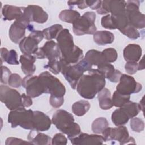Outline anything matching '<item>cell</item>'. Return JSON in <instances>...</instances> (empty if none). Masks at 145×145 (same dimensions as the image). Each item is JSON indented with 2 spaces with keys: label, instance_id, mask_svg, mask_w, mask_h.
<instances>
[{
  "label": "cell",
  "instance_id": "51",
  "mask_svg": "<svg viewBox=\"0 0 145 145\" xmlns=\"http://www.w3.org/2000/svg\"><path fill=\"white\" fill-rule=\"evenodd\" d=\"M121 75H122V73L120 71H119L118 70L115 69V71H114V72L113 75H112V76L109 80L111 82L117 83L118 82H119Z\"/></svg>",
  "mask_w": 145,
  "mask_h": 145
},
{
  "label": "cell",
  "instance_id": "4",
  "mask_svg": "<svg viewBox=\"0 0 145 145\" xmlns=\"http://www.w3.org/2000/svg\"><path fill=\"white\" fill-rule=\"evenodd\" d=\"M91 69L92 65L83 58L75 64L62 66L61 72H62L71 87L75 89L79 80L84 74V72Z\"/></svg>",
  "mask_w": 145,
  "mask_h": 145
},
{
  "label": "cell",
  "instance_id": "43",
  "mask_svg": "<svg viewBox=\"0 0 145 145\" xmlns=\"http://www.w3.org/2000/svg\"><path fill=\"white\" fill-rule=\"evenodd\" d=\"M64 103L63 97H56L53 96H50L49 103L54 108H59Z\"/></svg>",
  "mask_w": 145,
  "mask_h": 145
},
{
  "label": "cell",
  "instance_id": "32",
  "mask_svg": "<svg viewBox=\"0 0 145 145\" xmlns=\"http://www.w3.org/2000/svg\"><path fill=\"white\" fill-rule=\"evenodd\" d=\"M126 1H110L109 2L110 13L111 15H116L126 12Z\"/></svg>",
  "mask_w": 145,
  "mask_h": 145
},
{
  "label": "cell",
  "instance_id": "11",
  "mask_svg": "<svg viewBox=\"0 0 145 145\" xmlns=\"http://www.w3.org/2000/svg\"><path fill=\"white\" fill-rule=\"evenodd\" d=\"M28 29L31 32L33 31V25L23 15L11 25L9 29V37L15 44H19L21 40L25 37V30Z\"/></svg>",
  "mask_w": 145,
  "mask_h": 145
},
{
  "label": "cell",
  "instance_id": "50",
  "mask_svg": "<svg viewBox=\"0 0 145 145\" xmlns=\"http://www.w3.org/2000/svg\"><path fill=\"white\" fill-rule=\"evenodd\" d=\"M22 100L23 106L28 108L32 105V100L31 99V97L28 96V95H25V93L22 94Z\"/></svg>",
  "mask_w": 145,
  "mask_h": 145
},
{
  "label": "cell",
  "instance_id": "38",
  "mask_svg": "<svg viewBox=\"0 0 145 145\" xmlns=\"http://www.w3.org/2000/svg\"><path fill=\"white\" fill-rule=\"evenodd\" d=\"M120 32L129 39L133 40L137 39L140 36V33L139 31L137 30V29L130 25V24L128 25L126 28H125Z\"/></svg>",
  "mask_w": 145,
  "mask_h": 145
},
{
  "label": "cell",
  "instance_id": "45",
  "mask_svg": "<svg viewBox=\"0 0 145 145\" xmlns=\"http://www.w3.org/2000/svg\"><path fill=\"white\" fill-rule=\"evenodd\" d=\"M125 69L127 74L133 75L138 71V63L135 62H127L125 64Z\"/></svg>",
  "mask_w": 145,
  "mask_h": 145
},
{
  "label": "cell",
  "instance_id": "24",
  "mask_svg": "<svg viewBox=\"0 0 145 145\" xmlns=\"http://www.w3.org/2000/svg\"><path fill=\"white\" fill-rule=\"evenodd\" d=\"M93 40L99 45H105L113 42L114 36L113 33L108 31H96L93 34Z\"/></svg>",
  "mask_w": 145,
  "mask_h": 145
},
{
  "label": "cell",
  "instance_id": "49",
  "mask_svg": "<svg viewBox=\"0 0 145 145\" xmlns=\"http://www.w3.org/2000/svg\"><path fill=\"white\" fill-rule=\"evenodd\" d=\"M88 7H89L92 10H98L101 6L102 1H86Z\"/></svg>",
  "mask_w": 145,
  "mask_h": 145
},
{
  "label": "cell",
  "instance_id": "46",
  "mask_svg": "<svg viewBox=\"0 0 145 145\" xmlns=\"http://www.w3.org/2000/svg\"><path fill=\"white\" fill-rule=\"evenodd\" d=\"M109 2L110 0L102 1L100 7L98 10H96L97 12L100 15H105L110 13Z\"/></svg>",
  "mask_w": 145,
  "mask_h": 145
},
{
  "label": "cell",
  "instance_id": "14",
  "mask_svg": "<svg viewBox=\"0 0 145 145\" xmlns=\"http://www.w3.org/2000/svg\"><path fill=\"white\" fill-rule=\"evenodd\" d=\"M22 86L25 88L27 95L32 98L45 93L44 86L38 76L27 75L23 79Z\"/></svg>",
  "mask_w": 145,
  "mask_h": 145
},
{
  "label": "cell",
  "instance_id": "10",
  "mask_svg": "<svg viewBox=\"0 0 145 145\" xmlns=\"http://www.w3.org/2000/svg\"><path fill=\"white\" fill-rule=\"evenodd\" d=\"M0 100L10 110L24 107L22 95L16 89L1 84L0 86Z\"/></svg>",
  "mask_w": 145,
  "mask_h": 145
},
{
  "label": "cell",
  "instance_id": "27",
  "mask_svg": "<svg viewBox=\"0 0 145 145\" xmlns=\"http://www.w3.org/2000/svg\"><path fill=\"white\" fill-rule=\"evenodd\" d=\"M111 119L113 123L116 126L125 125L129 120V117L124 110L121 107L116 109L112 113Z\"/></svg>",
  "mask_w": 145,
  "mask_h": 145
},
{
  "label": "cell",
  "instance_id": "25",
  "mask_svg": "<svg viewBox=\"0 0 145 145\" xmlns=\"http://www.w3.org/2000/svg\"><path fill=\"white\" fill-rule=\"evenodd\" d=\"M1 65L3 62H5L9 65H17L19 64V62L18 60L17 53L14 49L8 50L6 48H1Z\"/></svg>",
  "mask_w": 145,
  "mask_h": 145
},
{
  "label": "cell",
  "instance_id": "29",
  "mask_svg": "<svg viewBox=\"0 0 145 145\" xmlns=\"http://www.w3.org/2000/svg\"><path fill=\"white\" fill-rule=\"evenodd\" d=\"M80 16V13L72 9L62 10L59 14V18L62 21L71 24H73Z\"/></svg>",
  "mask_w": 145,
  "mask_h": 145
},
{
  "label": "cell",
  "instance_id": "13",
  "mask_svg": "<svg viewBox=\"0 0 145 145\" xmlns=\"http://www.w3.org/2000/svg\"><path fill=\"white\" fill-rule=\"evenodd\" d=\"M142 89V86L140 83L137 82L133 76L126 74L121 75L119 83L116 86V91L123 95H130L138 93Z\"/></svg>",
  "mask_w": 145,
  "mask_h": 145
},
{
  "label": "cell",
  "instance_id": "48",
  "mask_svg": "<svg viewBox=\"0 0 145 145\" xmlns=\"http://www.w3.org/2000/svg\"><path fill=\"white\" fill-rule=\"evenodd\" d=\"M67 5L71 8L76 6L79 8L81 10H83L88 7L86 1H69L67 2Z\"/></svg>",
  "mask_w": 145,
  "mask_h": 145
},
{
  "label": "cell",
  "instance_id": "15",
  "mask_svg": "<svg viewBox=\"0 0 145 145\" xmlns=\"http://www.w3.org/2000/svg\"><path fill=\"white\" fill-rule=\"evenodd\" d=\"M23 16L29 22L44 23L48 19V14L43 8L37 5H29L24 8Z\"/></svg>",
  "mask_w": 145,
  "mask_h": 145
},
{
  "label": "cell",
  "instance_id": "33",
  "mask_svg": "<svg viewBox=\"0 0 145 145\" xmlns=\"http://www.w3.org/2000/svg\"><path fill=\"white\" fill-rule=\"evenodd\" d=\"M92 130L95 134H100L108 127L109 122L105 117H99L95 119L92 123Z\"/></svg>",
  "mask_w": 145,
  "mask_h": 145
},
{
  "label": "cell",
  "instance_id": "20",
  "mask_svg": "<svg viewBox=\"0 0 145 145\" xmlns=\"http://www.w3.org/2000/svg\"><path fill=\"white\" fill-rule=\"evenodd\" d=\"M36 58L32 54H23L20 56L19 62L21 63V69L26 75H32L36 70L35 62Z\"/></svg>",
  "mask_w": 145,
  "mask_h": 145
},
{
  "label": "cell",
  "instance_id": "35",
  "mask_svg": "<svg viewBox=\"0 0 145 145\" xmlns=\"http://www.w3.org/2000/svg\"><path fill=\"white\" fill-rule=\"evenodd\" d=\"M97 69L104 75L105 78L108 79L112 76L115 71L114 66L110 63H104L97 66Z\"/></svg>",
  "mask_w": 145,
  "mask_h": 145
},
{
  "label": "cell",
  "instance_id": "17",
  "mask_svg": "<svg viewBox=\"0 0 145 145\" xmlns=\"http://www.w3.org/2000/svg\"><path fill=\"white\" fill-rule=\"evenodd\" d=\"M46 58L48 59V63H52L61 61V53L57 43L54 41H46L41 47Z\"/></svg>",
  "mask_w": 145,
  "mask_h": 145
},
{
  "label": "cell",
  "instance_id": "30",
  "mask_svg": "<svg viewBox=\"0 0 145 145\" xmlns=\"http://www.w3.org/2000/svg\"><path fill=\"white\" fill-rule=\"evenodd\" d=\"M62 29L63 27L61 24H54L42 31L44 35V38H45L46 40H51L53 39H56L59 32Z\"/></svg>",
  "mask_w": 145,
  "mask_h": 145
},
{
  "label": "cell",
  "instance_id": "23",
  "mask_svg": "<svg viewBox=\"0 0 145 145\" xmlns=\"http://www.w3.org/2000/svg\"><path fill=\"white\" fill-rule=\"evenodd\" d=\"M100 108L103 110H108L113 106L111 93L107 88H103L97 95Z\"/></svg>",
  "mask_w": 145,
  "mask_h": 145
},
{
  "label": "cell",
  "instance_id": "47",
  "mask_svg": "<svg viewBox=\"0 0 145 145\" xmlns=\"http://www.w3.org/2000/svg\"><path fill=\"white\" fill-rule=\"evenodd\" d=\"M31 144L28 142H26L24 140H22L19 138L15 137H9L7 138L5 142L6 145H11V144Z\"/></svg>",
  "mask_w": 145,
  "mask_h": 145
},
{
  "label": "cell",
  "instance_id": "34",
  "mask_svg": "<svg viewBox=\"0 0 145 145\" xmlns=\"http://www.w3.org/2000/svg\"><path fill=\"white\" fill-rule=\"evenodd\" d=\"M130 96L129 95H123L116 91L112 97V100L113 106L120 108L130 100Z\"/></svg>",
  "mask_w": 145,
  "mask_h": 145
},
{
  "label": "cell",
  "instance_id": "22",
  "mask_svg": "<svg viewBox=\"0 0 145 145\" xmlns=\"http://www.w3.org/2000/svg\"><path fill=\"white\" fill-rule=\"evenodd\" d=\"M28 140L32 144L49 145L52 144V138L49 135L36 130H31L29 132Z\"/></svg>",
  "mask_w": 145,
  "mask_h": 145
},
{
  "label": "cell",
  "instance_id": "37",
  "mask_svg": "<svg viewBox=\"0 0 145 145\" xmlns=\"http://www.w3.org/2000/svg\"><path fill=\"white\" fill-rule=\"evenodd\" d=\"M130 125L131 130L137 133H140L144 129V122L142 119L139 117L132 118L130 120Z\"/></svg>",
  "mask_w": 145,
  "mask_h": 145
},
{
  "label": "cell",
  "instance_id": "6",
  "mask_svg": "<svg viewBox=\"0 0 145 145\" xmlns=\"http://www.w3.org/2000/svg\"><path fill=\"white\" fill-rule=\"evenodd\" d=\"M95 19V12L92 11L84 12L73 23L72 29L74 34L77 36L86 34L93 35L96 32Z\"/></svg>",
  "mask_w": 145,
  "mask_h": 145
},
{
  "label": "cell",
  "instance_id": "53",
  "mask_svg": "<svg viewBox=\"0 0 145 145\" xmlns=\"http://www.w3.org/2000/svg\"><path fill=\"white\" fill-rule=\"evenodd\" d=\"M144 69V58L142 57V59L139 61V63H138V70H143Z\"/></svg>",
  "mask_w": 145,
  "mask_h": 145
},
{
  "label": "cell",
  "instance_id": "5",
  "mask_svg": "<svg viewBox=\"0 0 145 145\" xmlns=\"http://www.w3.org/2000/svg\"><path fill=\"white\" fill-rule=\"evenodd\" d=\"M33 111L22 107L11 110L8 116V122L12 128L19 126L24 129L33 130Z\"/></svg>",
  "mask_w": 145,
  "mask_h": 145
},
{
  "label": "cell",
  "instance_id": "7",
  "mask_svg": "<svg viewBox=\"0 0 145 145\" xmlns=\"http://www.w3.org/2000/svg\"><path fill=\"white\" fill-rule=\"evenodd\" d=\"M38 76L44 86L45 93L56 97H64L66 88L58 78L48 71L42 72Z\"/></svg>",
  "mask_w": 145,
  "mask_h": 145
},
{
  "label": "cell",
  "instance_id": "3",
  "mask_svg": "<svg viewBox=\"0 0 145 145\" xmlns=\"http://www.w3.org/2000/svg\"><path fill=\"white\" fill-rule=\"evenodd\" d=\"M52 122L62 133L66 134L69 139L73 138L81 133L79 125L75 122L72 114L63 109H58L53 114Z\"/></svg>",
  "mask_w": 145,
  "mask_h": 145
},
{
  "label": "cell",
  "instance_id": "52",
  "mask_svg": "<svg viewBox=\"0 0 145 145\" xmlns=\"http://www.w3.org/2000/svg\"><path fill=\"white\" fill-rule=\"evenodd\" d=\"M33 56L37 59H44L46 58V56L41 47L38 48L36 52Z\"/></svg>",
  "mask_w": 145,
  "mask_h": 145
},
{
  "label": "cell",
  "instance_id": "42",
  "mask_svg": "<svg viewBox=\"0 0 145 145\" xmlns=\"http://www.w3.org/2000/svg\"><path fill=\"white\" fill-rule=\"evenodd\" d=\"M67 139L62 133L56 134L52 139V144H66Z\"/></svg>",
  "mask_w": 145,
  "mask_h": 145
},
{
  "label": "cell",
  "instance_id": "36",
  "mask_svg": "<svg viewBox=\"0 0 145 145\" xmlns=\"http://www.w3.org/2000/svg\"><path fill=\"white\" fill-rule=\"evenodd\" d=\"M101 53L106 63L114 62L117 58V51L112 48H109L103 50Z\"/></svg>",
  "mask_w": 145,
  "mask_h": 145
},
{
  "label": "cell",
  "instance_id": "44",
  "mask_svg": "<svg viewBox=\"0 0 145 145\" xmlns=\"http://www.w3.org/2000/svg\"><path fill=\"white\" fill-rule=\"evenodd\" d=\"M11 74V71L5 66H1V82L3 84L8 83V79Z\"/></svg>",
  "mask_w": 145,
  "mask_h": 145
},
{
  "label": "cell",
  "instance_id": "21",
  "mask_svg": "<svg viewBox=\"0 0 145 145\" xmlns=\"http://www.w3.org/2000/svg\"><path fill=\"white\" fill-rule=\"evenodd\" d=\"M24 7L5 5L2 8V14L4 20H12L19 19L23 14Z\"/></svg>",
  "mask_w": 145,
  "mask_h": 145
},
{
  "label": "cell",
  "instance_id": "9",
  "mask_svg": "<svg viewBox=\"0 0 145 145\" xmlns=\"http://www.w3.org/2000/svg\"><path fill=\"white\" fill-rule=\"evenodd\" d=\"M139 1H127L126 5V14L129 24L136 29L145 27V16L139 11Z\"/></svg>",
  "mask_w": 145,
  "mask_h": 145
},
{
  "label": "cell",
  "instance_id": "2",
  "mask_svg": "<svg viewBox=\"0 0 145 145\" xmlns=\"http://www.w3.org/2000/svg\"><path fill=\"white\" fill-rule=\"evenodd\" d=\"M61 53L62 65H74L83 58V50L74 44L69 30L63 29L56 38Z\"/></svg>",
  "mask_w": 145,
  "mask_h": 145
},
{
  "label": "cell",
  "instance_id": "39",
  "mask_svg": "<svg viewBox=\"0 0 145 145\" xmlns=\"http://www.w3.org/2000/svg\"><path fill=\"white\" fill-rule=\"evenodd\" d=\"M62 63L61 61L54 62L52 63H48L45 67L48 69L49 71L54 75H57L61 72L62 69Z\"/></svg>",
  "mask_w": 145,
  "mask_h": 145
},
{
  "label": "cell",
  "instance_id": "18",
  "mask_svg": "<svg viewBox=\"0 0 145 145\" xmlns=\"http://www.w3.org/2000/svg\"><path fill=\"white\" fill-rule=\"evenodd\" d=\"M33 130L44 131L48 130L52 124V121L48 116L40 111H33Z\"/></svg>",
  "mask_w": 145,
  "mask_h": 145
},
{
  "label": "cell",
  "instance_id": "19",
  "mask_svg": "<svg viewBox=\"0 0 145 145\" xmlns=\"http://www.w3.org/2000/svg\"><path fill=\"white\" fill-rule=\"evenodd\" d=\"M142 48L140 45L130 44L123 49V57L126 62H137L142 56Z\"/></svg>",
  "mask_w": 145,
  "mask_h": 145
},
{
  "label": "cell",
  "instance_id": "41",
  "mask_svg": "<svg viewBox=\"0 0 145 145\" xmlns=\"http://www.w3.org/2000/svg\"><path fill=\"white\" fill-rule=\"evenodd\" d=\"M101 24L103 27L109 29H116V27L113 23L110 14L106 15L102 17L101 20Z\"/></svg>",
  "mask_w": 145,
  "mask_h": 145
},
{
  "label": "cell",
  "instance_id": "16",
  "mask_svg": "<svg viewBox=\"0 0 145 145\" xmlns=\"http://www.w3.org/2000/svg\"><path fill=\"white\" fill-rule=\"evenodd\" d=\"M72 144H103L104 138L102 135L97 134H88L80 133L75 137L69 139Z\"/></svg>",
  "mask_w": 145,
  "mask_h": 145
},
{
  "label": "cell",
  "instance_id": "40",
  "mask_svg": "<svg viewBox=\"0 0 145 145\" xmlns=\"http://www.w3.org/2000/svg\"><path fill=\"white\" fill-rule=\"evenodd\" d=\"M22 79L18 74H11L8 80V84L10 86L14 88H19L22 85Z\"/></svg>",
  "mask_w": 145,
  "mask_h": 145
},
{
  "label": "cell",
  "instance_id": "28",
  "mask_svg": "<svg viewBox=\"0 0 145 145\" xmlns=\"http://www.w3.org/2000/svg\"><path fill=\"white\" fill-rule=\"evenodd\" d=\"M90 108V103L87 100H79L74 103L72 105V111L77 116L84 115Z\"/></svg>",
  "mask_w": 145,
  "mask_h": 145
},
{
  "label": "cell",
  "instance_id": "8",
  "mask_svg": "<svg viewBox=\"0 0 145 145\" xmlns=\"http://www.w3.org/2000/svg\"><path fill=\"white\" fill-rule=\"evenodd\" d=\"M102 136L104 142L116 140L120 144L135 143V139L129 136L126 127L123 125L114 128L108 127L102 132Z\"/></svg>",
  "mask_w": 145,
  "mask_h": 145
},
{
  "label": "cell",
  "instance_id": "31",
  "mask_svg": "<svg viewBox=\"0 0 145 145\" xmlns=\"http://www.w3.org/2000/svg\"><path fill=\"white\" fill-rule=\"evenodd\" d=\"M121 108L127 113L129 118H132L135 117L141 110V107L139 104L130 100L124 104Z\"/></svg>",
  "mask_w": 145,
  "mask_h": 145
},
{
  "label": "cell",
  "instance_id": "1",
  "mask_svg": "<svg viewBox=\"0 0 145 145\" xmlns=\"http://www.w3.org/2000/svg\"><path fill=\"white\" fill-rule=\"evenodd\" d=\"M105 85V78L97 70L91 69L83 74L76 85L79 95L86 99H93Z\"/></svg>",
  "mask_w": 145,
  "mask_h": 145
},
{
  "label": "cell",
  "instance_id": "12",
  "mask_svg": "<svg viewBox=\"0 0 145 145\" xmlns=\"http://www.w3.org/2000/svg\"><path fill=\"white\" fill-rule=\"evenodd\" d=\"M44 39L42 31L33 30L29 35L24 37L19 44V46L23 54H34L38 49V44Z\"/></svg>",
  "mask_w": 145,
  "mask_h": 145
},
{
  "label": "cell",
  "instance_id": "26",
  "mask_svg": "<svg viewBox=\"0 0 145 145\" xmlns=\"http://www.w3.org/2000/svg\"><path fill=\"white\" fill-rule=\"evenodd\" d=\"M84 59L92 66L94 65L99 66L104 63H106L102 55L101 52H99L95 49H91L88 50L85 55Z\"/></svg>",
  "mask_w": 145,
  "mask_h": 145
},
{
  "label": "cell",
  "instance_id": "54",
  "mask_svg": "<svg viewBox=\"0 0 145 145\" xmlns=\"http://www.w3.org/2000/svg\"><path fill=\"white\" fill-rule=\"evenodd\" d=\"M143 99H144V97H142L141 101H140V103H139V105L141 107V110H142L143 112V109H144V103H143Z\"/></svg>",
  "mask_w": 145,
  "mask_h": 145
}]
</instances>
